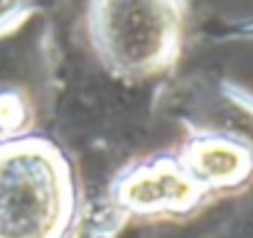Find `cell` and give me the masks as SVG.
<instances>
[{
  "label": "cell",
  "mask_w": 253,
  "mask_h": 238,
  "mask_svg": "<svg viewBox=\"0 0 253 238\" xmlns=\"http://www.w3.org/2000/svg\"><path fill=\"white\" fill-rule=\"evenodd\" d=\"M79 214L72 162L37 133L0 140V238H67Z\"/></svg>",
  "instance_id": "6da1fadb"
},
{
  "label": "cell",
  "mask_w": 253,
  "mask_h": 238,
  "mask_svg": "<svg viewBox=\"0 0 253 238\" xmlns=\"http://www.w3.org/2000/svg\"><path fill=\"white\" fill-rule=\"evenodd\" d=\"M86 27L93 54L113 77L155 79L179 59L187 0H88Z\"/></svg>",
  "instance_id": "7a4b0ae2"
},
{
  "label": "cell",
  "mask_w": 253,
  "mask_h": 238,
  "mask_svg": "<svg viewBox=\"0 0 253 238\" xmlns=\"http://www.w3.org/2000/svg\"><path fill=\"white\" fill-rule=\"evenodd\" d=\"M108 201L130 219H184L197 214L209 197L189 177L177 153H158L128 164L111 184Z\"/></svg>",
  "instance_id": "3957f363"
},
{
  "label": "cell",
  "mask_w": 253,
  "mask_h": 238,
  "mask_svg": "<svg viewBox=\"0 0 253 238\" xmlns=\"http://www.w3.org/2000/svg\"><path fill=\"white\" fill-rule=\"evenodd\" d=\"M177 158L207 197L241 194L253 184V148L234 135L214 130L189 133Z\"/></svg>",
  "instance_id": "277c9868"
},
{
  "label": "cell",
  "mask_w": 253,
  "mask_h": 238,
  "mask_svg": "<svg viewBox=\"0 0 253 238\" xmlns=\"http://www.w3.org/2000/svg\"><path fill=\"white\" fill-rule=\"evenodd\" d=\"M197 111L202 113V118L199 123L189 125V133H226L239 140H246L253 148V93L246 88L231 81H216L209 86V93L199 98Z\"/></svg>",
  "instance_id": "5b68a950"
},
{
  "label": "cell",
  "mask_w": 253,
  "mask_h": 238,
  "mask_svg": "<svg viewBox=\"0 0 253 238\" xmlns=\"http://www.w3.org/2000/svg\"><path fill=\"white\" fill-rule=\"evenodd\" d=\"M126 224H128V219L106 199V201L91 206V211L77 214V221L67 238H118Z\"/></svg>",
  "instance_id": "8992f818"
},
{
  "label": "cell",
  "mask_w": 253,
  "mask_h": 238,
  "mask_svg": "<svg viewBox=\"0 0 253 238\" xmlns=\"http://www.w3.org/2000/svg\"><path fill=\"white\" fill-rule=\"evenodd\" d=\"M35 10L32 0H0V40L15 32Z\"/></svg>",
  "instance_id": "52a82bcc"
}]
</instances>
